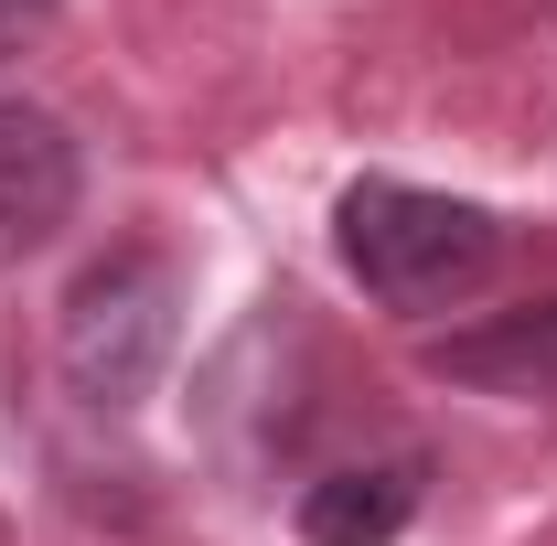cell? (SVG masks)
Masks as SVG:
<instances>
[{
  "label": "cell",
  "instance_id": "4",
  "mask_svg": "<svg viewBox=\"0 0 557 546\" xmlns=\"http://www.w3.org/2000/svg\"><path fill=\"white\" fill-rule=\"evenodd\" d=\"M418 364L440 386H472V397H515V408H557V300L525 311H493L472 333H429Z\"/></svg>",
  "mask_w": 557,
  "mask_h": 546
},
{
  "label": "cell",
  "instance_id": "6",
  "mask_svg": "<svg viewBox=\"0 0 557 546\" xmlns=\"http://www.w3.org/2000/svg\"><path fill=\"white\" fill-rule=\"evenodd\" d=\"M44 22H54V0H0V54H22Z\"/></svg>",
  "mask_w": 557,
  "mask_h": 546
},
{
  "label": "cell",
  "instance_id": "5",
  "mask_svg": "<svg viewBox=\"0 0 557 546\" xmlns=\"http://www.w3.org/2000/svg\"><path fill=\"white\" fill-rule=\"evenodd\" d=\"M429 504V461L397 450V461H344L300 493V536L311 546H397Z\"/></svg>",
  "mask_w": 557,
  "mask_h": 546
},
{
  "label": "cell",
  "instance_id": "2",
  "mask_svg": "<svg viewBox=\"0 0 557 546\" xmlns=\"http://www.w3.org/2000/svg\"><path fill=\"white\" fill-rule=\"evenodd\" d=\"M172 333H183V269H172L161 247H119V258H97V269L65 289L54 364H65V386L86 397V408L119 418V408L150 397Z\"/></svg>",
  "mask_w": 557,
  "mask_h": 546
},
{
  "label": "cell",
  "instance_id": "3",
  "mask_svg": "<svg viewBox=\"0 0 557 546\" xmlns=\"http://www.w3.org/2000/svg\"><path fill=\"white\" fill-rule=\"evenodd\" d=\"M75 194H86V150L54 108H22L0 97V269H22L33 247L65 236Z\"/></svg>",
  "mask_w": 557,
  "mask_h": 546
},
{
  "label": "cell",
  "instance_id": "1",
  "mask_svg": "<svg viewBox=\"0 0 557 546\" xmlns=\"http://www.w3.org/2000/svg\"><path fill=\"white\" fill-rule=\"evenodd\" d=\"M333 247L364 300L386 311H461L472 289H493L504 269V225L461 194H429V183H397V172H364L333 204Z\"/></svg>",
  "mask_w": 557,
  "mask_h": 546
}]
</instances>
